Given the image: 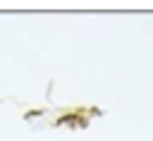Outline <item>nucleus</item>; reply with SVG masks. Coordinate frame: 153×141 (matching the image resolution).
<instances>
[]
</instances>
